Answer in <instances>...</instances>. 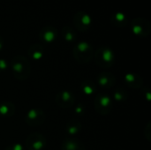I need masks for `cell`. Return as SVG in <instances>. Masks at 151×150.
Listing matches in <instances>:
<instances>
[{
    "instance_id": "d6986e66",
    "label": "cell",
    "mask_w": 151,
    "mask_h": 150,
    "mask_svg": "<svg viewBox=\"0 0 151 150\" xmlns=\"http://www.w3.org/2000/svg\"><path fill=\"white\" fill-rule=\"evenodd\" d=\"M144 135H145V137H146V139L149 141H151V124L150 122H149L148 124H147V126H146V127H145V129H144Z\"/></svg>"
},
{
    "instance_id": "30bf717a",
    "label": "cell",
    "mask_w": 151,
    "mask_h": 150,
    "mask_svg": "<svg viewBox=\"0 0 151 150\" xmlns=\"http://www.w3.org/2000/svg\"><path fill=\"white\" fill-rule=\"evenodd\" d=\"M61 150H86L84 144L78 139L67 138L61 143Z\"/></svg>"
},
{
    "instance_id": "9c48e42d",
    "label": "cell",
    "mask_w": 151,
    "mask_h": 150,
    "mask_svg": "<svg viewBox=\"0 0 151 150\" xmlns=\"http://www.w3.org/2000/svg\"><path fill=\"white\" fill-rule=\"evenodd\" d=\"M124 81H125V84L132 89H139L142 88L143 86L142 78L139 74L134 73V72L126 73L124 77Z\"/></svg>"
},
{
    "instance_id": "3957f363",
    "label": "cell",
    "mask_w": 151,
    "mask_h": 150,
    "mask_svg": "<svg viewBox=\"0 0 151 150\" xmlns=\"http://www.w3.org/2000/svg\"><path fill=\"white\" fill-rule=\"evenodd\" d=\"M94 108L98 114L103 116L108 115L113 109V101L109 95L99 93L95 96Z\"/></svg>"
},
{
    "instance_id": "52a82bcc",
    "label": "cell",
    "mask_w": 151,
    "mask_h": 150,
    "mask_svg": "<svg viewBox=\"0 0 151 150\" xmlns=\"http://www.w3.org/2000/svg\"><path fill=\"white\" fill-rule=\"evenodd\" d=\"M55 102L58 106L63 109L72 107L75 103V96L74 95L67 90L60 91L57 94L55 97Z\"/></svg>"
},
{
    "instance_id": "277c9868",
    "label": "cell",
    "mask_w": 151,
    "mask_h": 150,
    "mask_svg": "<svg viewBox=\"0 0 151 150\" xmlns=\"http://www.w3.org/2000/svg\"><path fill=\"white\" fill-rule=\"evenodd\" d=\"M73 57L78 63L88 64L94 57V50L92 47L86 42L78 43L73 49Z\"/></svg>"
},
{
    "instance_id": "7c38bea8",
    "label": "cell",
    "mask_w": 151,
    "mask_h": 150,
    "mask_svg": "<svg viewBox=\"0 0 151 150\" xmlns=\"http://www.w3.org/2000/svg\"><path fill=\"white\" fill-rule=\"evenodd\" d=\"M81 128H82L81 123L77 119H73L67 123L65 126V132L68 135L74 136L81 131Z\"/></svg>"
},
{
    "instance_id": "9a60e30c",
    "label": "cell",
    "mask_w": 151,
    "mask_h": 150,
    "mask_svg": "<svg viewBox=\"0 0 151 150\" xmlns=\"http://www.w3.org/2000/svg\"><path fill=\"white\" fill-rule=\"evenodd\" d=\"M128 98L127 92L123 88H118L113 93V99L118 103H125Z\"/></svg>"
},
{
    "instance_id": "44dd1931",
    "label": "cell",
    "mask_w": 151,
    "mask_h": 150,
    "mask_svg": "<svg viewBox=\"0 0 151 150\" xmlns=\"http://www.w3.org/2000/svg\"><path fill=\"white\" fill-rule=\"evenodd\" d=\"M142 94L143 95V98L145 100H147L148 102L150 101V88H144L142 91Z\"/></svg>"
},
{
    "instance_id": "ba28073f",
    "label": "cell",
    "mask_w": 151,
    "mask_h": 150,
    "mask_svg": "<svg viewBox=\"0 0 151 150\" xmlns=\"http://www.w3.org/2000/svg\"><path fill=\"white\" fill-rule=\"evenodd\" d=\"M96 81L98 86L102 88L109 89L111 88L116 84V77L109 72H103L98 74L96 78Z\"/></svg>"
},
{
    "instance_id": "7402d4cb",
    "label": "cell",
    "mask_w": 151,
    "mask_h": 150,
    "mask_svg": "<svg viewBox=\"0 0 151 150\" xmlns=\"http://www.w3.org/2000/svg\"><path fill=\"white\" fill-rule=\"evenodd\" d=\"M81 23L84 27H88L89 24H90V18L89 16L88 15H84L82 18H81Z\"/></svg>"
},
{
    "instance_id": "d4e9b609",
    "label": "cell",
    "mask_w": 151,
    "mask_h": 150,
    "mask_svg": "<svg viewBox=\"0 0 151 150\" xmlns=\"http://www.w3.org/2000/svg\"><path fill=\"white\" fill-rule=\"evenodd\" d=\"M3 45H4V42H3V39L0 37V51H1V50L3 49Z\"/></svg>"
},
{
    "instance_id": "8fae6325",
    "label": "cell",
    "mask_w": 151,
    "mask_h": 150,
    "mask_svg": "<svg viewBox=\"0 0 151 150\" xmlns=\"http://www.w3.org/2000/svg\"><path fill=\"white\" fill-rule=\"evenodd\" d=\"M15 105L9 101H4L0 103V116L5 118H12L15 113Z\"/></svg>"
},
{
    "instance_id": "cb8c5ba5",
    "label": "cell",
    "mask_w": 151,
    "mask_h": 150,
    "mask_svg": "<svg viewBox=\"0 0 151 150\" xmlns=\"http://www.w3.org/2000/svg\"><path fill=\"white\" fill-rule=\"evenodd\" d=\"M124 18H125V16H124L123 14L119 13V14H117V15H116V19H117L118 20H119V21H122V20L124 19Z\"/></svg>"
},
{
    "instance_id": "5b68a950",
    "label": "cell",
    "mask_w": 151,
    "mask_h": 150,
    "mask_svg": "<svg viewBox=\"0 0 151 150\" xmlns=\"http://www.w3.org/2000/svg\"><path fill=\"white\" fill-rule=\"evenodd\" d=\"M46 138L40 133H32L26 139V148L28 150H43L46 147Z\"/></svg>"
},
{
    "instance_id": "2e32d148",
    "label": "cell",
    "mask_w": 151,
    "mask_h": 150,
    "mask_svg": "<svg viewBox=\"0 0 151 150\" xmlns=\"http://www.w3.org/2000/svg\"><path fill=\"white\" fill-rule=\"evenodd\" d=\"M55 38H56V32L52 28H47L41 33V39L47 43L52 42L55 40Z\"/></svg>"
},
{
    "instance_id": "4fadbf2b",
    "label": "cell",
    "mask_w": 151,
    "mask_h": 150,
    "mask_svg": "<svg viewBox=\"0 0 151 150\" xmlns=\"http://www.w3.org/2000/svg\"><path fill=\"white\" fill-rule=\"evenodd\" d=\"M81 90L86 95H93L96 92V87L94 81L90 80H85L81 84Z\"/></svg>"
},
{
    "instance_id": "7a4b0ae2",
    "label": "cell",
    "mask_w": 151,
    "mask_h": 150,
    "mask_svg": "<svg viewBox=\"0 0 151 150\" xmlns=\"http://www.w3.org/2000/svg\"><path fill=\"white\" fill-rule=\"evenodd\" d=\"M95 61L103 69L111 68L115 63L114 52L108 47H101L95 54Z\"/></svg>"
},
{
    "instance_id": "6da1fadb",
    "label": "cell",
    "mask_w": 151,
    "mask_h": 150,
    "mask_svg": "<svg viewBox=\"0 0 151 150\" xmlns=\"http://www.w3.org/2000/svg\"><path fill=\"white\" fill-rule=\"evenodd\" d=\"M10 67L13 77L19 80H27L31 73V65L29 61L23 56L14 57L10 64Z\"/></svg>"
},
{
    "instance_id": "603a6c76",
    "label": "cell",
    "mask_w": 151,
    "mask_h": 150,
    "mask_svg": "<svg viewBox=\"0 0 151 150\" xmlns=\"http://www.w3.org/2000/svg\"><path fill=\"white\" fill-rule=\"evenodd\" d=\"M83 111H84V108H83V106L82 105H78L76 108H75V112H76V114H82L83 113Z\"/></svg>"
},
{
    "instance_id": "5bb4252c",
    "label": "cell",
    "mask_w": 151,
    "mask_h": 150,
    "mask_svg": "<svg viewBox=\"0 0 151 150\" xmlns=\"http://www.w3.org/2000/svg\"><path fill=\"white\" fill-rule=\"evenodd\" d=\"M44 55V52H43V49L38 45V44H34L32 45L30 48H29V50H28V56L34 59V60H40L41 58H42Z\"/></svg>"
},
{
    "instance_id": "ac0fdd59",
    "label": "cell",
    "mask_w": 151,
    "mask_h": 150,
    "mask_svg": "<svg viewBox=\"0 0 151 150\" xmlns=\"http://www.w3.org/2000/svg\"><path fill=\"white\" fill-rule=\"evenodd\" d=\"M4 150H24V147L20 143H13L7 146Z\"/></svg>"
},
{
    "instance_id": "e0dca14e",
    "label": "cell",
    "mask_w": 151,
    "mask_h": 150,
    "mask_svg": "<svg viewBox=\"0 0 151 150\" xmlns=\"http://www.w3.org/2000/svg\"><path fill=\"white\" fill-rule=\"evenodd\" d=\"M63 36H64L65 40L67 41V42H73L74 40V38H75L74 34L72 31L68 30V29H65V30L63 31Z\"/></svg>"
},
{
    "instance_id": "8992f818",
    "label": "cell",
    "mask_w": 151,
    "mask_h": 150,
    "mask_svg": "<svg viewBox=\"0 0 151 150\" xmlns=\"http://www.w3.org/2000/svg\"><path fill=\"white\" fill-rule=\"evenodd\" d=\"M46 118L45 113L37 108L31 109L27 111L25 117V122L26 124L30 127H37L42 126Z\"/></svg>"
},
{
    "instance_id": "ffe728a7",
    "label": "cell",
    "mask_w": 151,
    "mask_h": 150,
    "mask_svg": "<svg viewBox=\"0 0 151 150\" xmlns=\"http://www.w3.org/2000/svg\"><path fill=\"white\" fill-rule=\"evenodd\" d=\"M9 67H10V65L5 59H0V72H5L6 70L9 69Z\"/></svg>"
}]
</instances>
